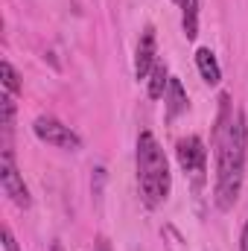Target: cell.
I'll use <instances>...</instances> for the list:
<instances>
[{
    "instance_id": "1",
    "label": "cell",
    "mask_w": 248,
    "mask_h": 251,
    "mask_svg": "<svg viewBox=\"0 0 248 251\" xmlns=\"http://www.w3.org/2000/svg\"><path fill=\"white\" fill-rule=\"evenodd\" d=\"M219 126H216V207L231 210L240 199L248 158V126L246 114L231 117L228 97H219Z\"/></svg>"
},
{
    "instance_id": "2",
    "label": "cell",
    "mask_w": 248,
    "mask_h": 251,
    "mask_svg": "<svg viewBox=\"0 0 248 251\" xmlns=\"http://www.w3.org/2000/svg\"><path fill=\"white\" fill-rule=\"evenodd\" d=\"M137 184L146 207H158L170 196V164L152 131H140L137 137Z\"/></svg>"
},
{
    "instance_id": "3",
    "label": "cell",
    "mask_w": 248,
    "mask_h": 251,
    "mask_svg": "<svg viewBox=\"0 0 248 251\" xmlns=\"http://www.w3.org/2000/svg\"><path fill=\"white\" fill-rule=\"evenodd\" d=\"M32 131H35V137H38V140H44V143H50V146H56V149L76 152V149L82 146V137H79L70 126H64L62 120H56V117H50V114L35 117Z\"/></svg>"
},
{
    "instance_id": "4",
    "label": "cell",
    "mask_w": 248,
    "mask_h": 251,
    "mask_svg": "<svg viewBox=\"0 0 248 251\" xmlns=\"http://www.w3.org/2000/svg\"><path fill=\"white\" fill-rule=\"evenodd\" d=\"M0 184H3V193H6L18 207H29V204H32V199H29V187L24 184V176L18 173L9 146L3 149V158H0Z\"/></svg>"
},
{
    "instance_id": "5",
    "label": "cell",
    "mask_w": 248,
    "mask_h": 251,
    "mask_svg": "<svg viewBox=\"0 0 248 251\" xmlns=\"http://www.w3.org/2000/svg\"><path fill=\"white\" fill-rule=\"evenodd\" d=\"M175 152H178V164H181V170H187L190 176H196V178L201 181V173H204V164H207V149H204L201 137H196V134L181 137Z\"/></svg>"
},
{
    "instance_id": "6",
    "label": "cell",
    "mask_w": 248,
    "mask_h": 251,
    "mask_svg": "<svg viewBox=\"0 0 248 251\" xmlns=\"http://www.w3.org/2000/svg\"><path fill=\"white\" fill-rule=\"evenodd\" d=\"M155 56H158L155 53V29L146 26L143 35H140V41H137V56H134V73H137V79H149L152 67L158 64Z\"/></svg>"
},
{
    "instance_id": "7",
    "label": "cell",
    "mask_w": 248,
    "mask_h": 251,
    "mask_svg": "<svg viewBox=\"0 0 248 251\" xmlns=\"http://www.w3.org/2000/svg\"><path fill=\"white\" fill-rule=\"evenodd\" d=\"M196 64H198V73H201V79H204L207 85H216V82L222 79V67H219L216 56H213L207 47H198V50H196Z\"/></svg>"
},
{
    "instance_id": "8",
    "label": "cell",
    "mask_w": 248,
    "mask_h": 251,
    "mask_svg": "<svg viewBox=\"0 0 248 251\" xmlns=\"http://www.w3.org/2000/svg\"><path fill=\"white\" fill-rule=\"evenodd\" d=\"M181 111H187V94L184 85L178 79L170 76V85H167V120H175Z\"/></svg>"
},
{
    "instance_id": "9",
    "label": "cell",
    "mask_w": 248,
    "mask_h": 251,
    "mask_svg": "<svg viewBox=\"0 0 248 251\" xmlns=\"http://www.w3.org/2000/svg\"><path fill=\"white\" fill-rule=\"evenodd\" d=\"M181 6V24H184V35L196 38L198 35V0H175Z\"/></svg>"
},
{
    "instance_id": "10",
    "label": "cell",
    "mask_w": 248,
    "mask_h": 251,
    "mask_svg": "<svg viewBox=\"0 0 248 251\" xmlns=\"http://www.w3.org/2000/svg\"><path fill=\"white\" fill-rule=\"evenodd\" d=\"M167 85H170L167 64L158 62L155 67H152V73H149V97H152V100H161V97H164V91H167Z\"/></svg>"
},
{
    "instance_id": "11",
    "label": "cell",
    "mask_w": 248,
    "mask_h": 251,
    "mask_svg": "<svg viewBox=\"0 0 248 251\" xmlns=\"http://www.w3.org/2000/svg\"><path fill=\"white\" fill-rule=\"evenodd\" d=\"M0 114H3V131L9 137L12 134V126H15V102H12V94L9 91L0 97Z\"/></svg>"
},
{
    "instance_id": "12",
    "label": "cell",
    "mask_w": 248,
    "mask_h": 251,
    "mask_svg": "<svg viewBox=\"0 0 248 251\" xmlns=\"http://www.w3.org/2000/svg\"><path fill=\"white\" fill-rule=\"evenodd\" d=\"M0 76H3V88H6L9 94H18V91H21V76H18V70L9 62L0 64Z\"/></svg>"
},
{
    "instance_id": "13",
    "label": "cell",
    "mask_w": 248,
    "mask_h": 251,
    "mask_svg": "<svg viewBox=\"0 0 248 251\" xmlns=\"http://www.w3.org/2000/svg\"><path fill=\"white\" fill-rule=\"evenodd\" d=\"M3 251H21V249H18V243H15V237H12V231H9V228L3 231Z\"/></svg>"
},
{
    "instance_id": "14",
    "label": "cell",
    "mask_w": 248,
    "mask_h": 251,
    "mask_svg": "<svg viewBox=\"0 0 248 251\" xmlns=\"http://www.w3.org/2000/svg\"><path fill=\"white\" fill-rule=\"evenodd\" d=\"M94 251H111V243H108L105 237H99V240H97V246H94Z\"/></svg>"
},
{
    "instance_id": "15",
    "label": "cell",
    "mask_w": 248,
    "mask_h": 251,
    "mask_svg": "<svg viewBox=\"0 0 248 251\" xmlns=\"http://www.w3.org/2000/svg\"><path fill=\"white\" fill-rule=\"evenodd\" d=\"M240 251H248V222L243 228V237H240Z\"/></svg>"
}]
</instances>
